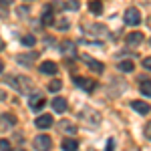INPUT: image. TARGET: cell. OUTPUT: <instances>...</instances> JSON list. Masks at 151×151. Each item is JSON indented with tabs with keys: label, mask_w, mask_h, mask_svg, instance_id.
<instances>
[{
	"label": "cell",
	"mask_w": 151,
	"mask_h": 151,
	"mask_svg": "<svg viewBox=\"0 0 151 151\" xmlns=\"http://www.w3.org/2000/svg\"><path fill=\"white\" fill-rule=\"evenodd\" d=\"M6 83L12 85L18 93H26V91H30V87H32V85H30V79H26V77H12V79L8 77Z\"/></svg>",
	"instance_id": "obj_1"
},
{
	"label": "cell",
	"mask_w": 151,
	"mask_h": 151,
	"mask_svg": "<svg viewBox=\"0 0 151 151\" xmlns=\"http://www.w3.org/2000/svg\"><path fill=\"white\" fill-rule=\"evenodd\" d=\"M32 143H35L36 151H50V147H52V139L48 135H36Z\"/></svg>",
	"instance_id": "obj_2"
},
{
	"label": "cell",
	"mask_w": 151,
	"mask_h": 151,
	"mask_svg": "<svg viewBox=\"0 0 151 151\" xmlns=\"http://www.w3.org/2000/svg\"><path fill=\"white\" fill-rule=\"evenodd\" d=\"M125 22L129 24V26H137V24L141 22V12L137 10V8H127L125 10Z\"/></svg>",
	"instance_id": "obj_3"
},
{
	"label": "cell",
	"mask_w": 151,
	"mask_h": 151,
	"mask_svg": "<svg viewBox=\"0 0 151 151\" xmlns=\"http://www.w3.org/2000/svg\"><path fill=\"white\" fill-rule=\"evenodd\" d=\"M45 105H47V101H45V97L42 95H30L28 97V107L32 109V111H42L45 109Z\"/></svg>",
	"instance_id": "obj_4"
},
{
	"label": "cell",
	"mask_w": 151,
	"mask_h": 151,
	"mask_svg": "<svg viewBox=\"0 0 151 151\" xmlns=\"http://www.w3.org/2000/svg\"><path fill=\"white\" fill-rule=\"evenodd\" d=\"M73 83H75L77 87H81V89H85L87 93H91V91H93L95 87H97V83H95V81H91V79H85V77H77V79H75Z\"/></svg>",
	"instance_id": "obj_5"
},
{
	"label": "cell",
	"mask_w": 151,
	"mask_h": 151,
	"mask_svg": "<svg viewBox=\"0 0 151 151\" xmlns=\"http://www.w3.org/2000/svg\"><path fill=\"white\" fill-rule=\"evenodd\" d=\"M60 52H63L65 57H69V58H75V57H77V48H75V42H73V40H65V42L60 45Z\"/></svg>",
	"instance_id": "obj_6"
},
{
	"label": "cell",
	"mask_w": 151,
	"mask_h": 151,
	"mask_svg": "<svg viewBox=\"0 0 151 151\" xmlns=\"http://www.w3.org/2000/svg\"><path fill=\"white\" fill-rule=\"evenodd\" d=\"M83 60L87 63V67L89 69H93L95 73H103L105 67H103V63L101 60H97V58H91V57H87V55H83Z\"/></svg>",
	"instance_id": "obj_7"
},
{
	"label": "cell",
	"mask_w": 151,
	"mask_h": 151,
	"mask_svg": "<svg viewBox=\"0 0 151 151\" xmlns=\"http://www.w3.org/2000/svg\"><path fill=\"white\" fill-rule=\"evenodd\" d=\"M12 125H16V117L14 115H2L0 117V131H6V129H10Z\"/></svg>",
	"instance_id": "obj_8"
},
{
	"label": "cell",
	"mask_w": 151,
	"mask_h": 151,
	"mask_svg": "<svg viewBox=\"0 0 151 151\" xmlns=\"http://www.w3.org/2000/svg\"><path fill=\"white\" fill-rule=\"evenodd\" d=\"M38 70L42 73V75H57V70H58V67L52 63V60H45L40 67H38Z\"/></svg>",
	"instance_id": "obj_9"
},
{
	"label": "cell",
	"mask_w": 151,
	"mask_h": 151,
	"mask_svg": "<svg viewBox=\"0 0 151 151\" xmlns=\"http://www.w3.org/2000/svg\"><path fill=\"white\" fill-rule=\"evenodd\" d=\"M131 107H133V111H137L139 115H147V113L151 111V107L145 103V101H133Z\"/></svg>",
	"instance_id": "obj_10"
},
{
	"label": "cell",
	"mask_w": 151,
	"mask_h": 151,
	"mask_svg": "<svg viewBox=\"0 0 151 151\" xmlns=\"http://www.w3.org/2000/svg\"><path fill=\"white\" fill-rule=\"evenodd\" d=\"M35 125H36L38 129H48L50 125H52V117H50V115H40V117H36Z\"/></svg>",
	"instance_id": "obj_11"
},
{
	"label": "cell",
	"mask_w": 151,
	"mask_h": 151,
	"mask_svg": "<svg viewBox=\"0 0 151 151\" xmlns=\"http://www.w3.org/2000/svg\"><path fill=\"white\" fill-rule=\"evenodd\" d=\"M58 129L65 131V133H69V135H75V133H77V127H75L70 121H67V119H65V121H58Z\"/></svg>",
	"instance_id": "obj_12"
},
{
	"label": "cell",
	"mask_w": 151,
	"mask_h": 151,
	"mask_svg": "<svg viewBox=\"0 0 151 151\" xmlns=\"http://www.w3.org/2000/svg\"><path fill=\"white\" fill-rule=\"evenodd\" d=\"M141 42H143V35H141V32H129L127 35V45L137 47V45H141Z\"/></svg>",
	"instance_id": "obj_13"
},
{
	"label": "cell",
	"mask_w": 151,
	"mask_h": 151,
	"mask_svg": "<svg viewBox=\"0 0 151 151\" xmlns=\"http://www.w3.org/2000/svg\"><path fill=\"white\" fill-rule=\"evenodd\" d=\"M52 109H55L57 113H65V111H67V101H65L63 97H55V101H52Z\"/></svg>",
	"instance_id": "obj_14"
},
{
	"label": "cell",
	"mask_w": 151,
	"mask_h": 151,
	"mask_svg": "<svg viewBox=\"0 0 151 151\" xmlns=\"http://www.w3.org/2000/svg\"><path fill=\"white\" fill-rule=\"evenodd\" d=\"M55 14H52V8L50 6H45V12H42V16H40V20H42V24H52L55 22V18H52Z\"/></svg>",
	"instance_id": "obj_15"
},
{
	"label": "cell",
	"mask_w": 151,
	"mask_h": 151,
	"mask_svg": "<svg viewBox=\"0 0 151 151\" xmlns=\"http://www.w3.org/2000/svg\"><path fill=\"white\" fill-rule=\"evenodd\" d=\"M63 149H65V151H77V149H79V143H77V139L67 137V139L63 141Z\"/></svg>",
	"instance_id": "obj_16"
},
{
	"label": "cell",
	"mask_w": 151,
	"mask_h": 151,
	"mask_svg": "<svg viewBox=\"0 0 151 151\" xmlns=\"http://www.w3.org/2000/svg\"><path fill=\"white\" fill-rule=\"evenodd\" d=\"M139 91L145 97H151V81L149 79H141V83H139Z\"/></svg>",
	"instance_id": "obj_17"
},
{
	"label": "cell",
	"mask_w": 151,
	"mask_h": 151,
	"mask_svg": "<svg viewBox=\"0 0 151 151\" xmlns=\"http://www.w3.org/2000/svg\"><path fill=\"white\" fill-rule=\"evenodd\" d=\"M89 10L93 12V14H101L103 12V2L101 0H91L89 2Z\"/></svg>",
	"instance_id": "obj_18"
},
{
	"label": "cell",
	"mask_w": 151,
	"mask_h": 151,
	"mask_svg": "<svg viewBox=\"0 0 151 151\" xmlns=\"http://www.w3.org/2000/svg\"><path fill=\"white\" fill-rule=\"evenodd\" d=\"M117 69H119V70H125V73H131V70L135 69V65H133L131 60H121V63L117 65Z\"/></svg>",
	"instance_id": "obj_19"
},
{
	"label": "cell",
	"mask_w": 151,
	"mask_h": 151,
	"mask_svg": "<svg viewBox=\"0 0 151 151\" xmlns=\"http://www.w3.org/2000/svg\"><path fill=\"white\" fill-rule=\"evenodd\" d=\"M35 42H36V38H35L32 35L22 36V45H24V47H35Z\"/></svg>",
	"instance_id": "obj_20"
},
{
	"label": "cell",
	"mask_w": 151,
	"mask_h": 151,
	"mask_svg": "<svg viewBox=\"0 0 151 151\" xmlns=\"http://www.w3.org/2000/svg\"><path fill=\"white\" fill-rule=\"evenodd\" d=\"M60 87H63V83H60V81H50V83H48V91H52V93H58Z\"/></svg>",
	"instance_id": "obj_21"
},
{
	"label": "cell",
	"mask_w": 151,
	"mask_h": 151,
	"mask_svg": "<svg viewBox=\"0 0 151 151\" xmlns=\"http://www.w3.org/2000/svg\"><path fill=\"white\" fill-rule=\"evenodd\" d=\"M35 58H36V55L32 52V55H28V57H24V55H18V57H16V60H18V63H24V65H26V63H30V60H35Z\"/></svg>",
	"instance_id": "obj_22"
},
{
	"label": "cell",
	"mask_w": 151,
	"mask_h": 151,
	"mask_svg": "<svg viewBox=\"0 0 151 151\" xmlns=\"http://www.w3.org/2000/svg\"><path fill=\"white\" fill-rule=\"evenodd\" d=\"M0 151H10V143L6 139H0Z\"/></svg>",
	"instance_id": "obj_23"
},
{
	"label": "cell",
	"mask_w": 151,
	"mask_h": 151,
	"mask_svg": "<svg viewBox=\"0 0 151 151\" xmlns=\"http://www.w3.org/2000/svg\"><path fill=\"white\" fill-rule=\"evenodd\" d=\"M67 8H70V10H77V8H79V2H77V0H70V2H67Z\"/></svg>",
	"instance_id": "obj_24"
},
{
	"label": "cell",
	"mask_w": 151,
	"mask_h": 151,
	"mask_svg": "<svg viewBox=\"0 0 151 151\" xmlns=\"http://www.w3.org/2000/svg\"><path fill=\"white\" fill-rule=\"evenodd\" d=\"M105 151H115V139L107 141V149H105Z\"/></svg>",
	"instance_id": "obj_25"
},
{
	"label": "cell",
	"mask_w": 151,
	"mask_h": 151,
	"mask_svg": "<svg viewBox=\"0 0 151 151\" xmlns=\"http://www.w3.org/2000/svg\"><path fill=\"white\" fill-rule=\"evenodd\" d=\"M143 67L147 70H151V57H147V58H143Z\"/></svg>",
	"instance_id": "obj_26"
},
{
	"label": "cell",
	"mask_w": 151,
	"mask_h": 151,
	"mask_svg": "<svg viewBox=\"0 0 151 151\" xmlns=\"http://www.w3.org/2000/svg\"><path fill=\"white\" fill-rule=\"evenodd\" d=\"M145 135H147V137L151 139V121L147 123V125H145Z\"/></svg>",
	"instance_id": "obj_27"
},
{
	"label": "cell",
	"mask_w": 151,
	"mask_h": 151,
	"mask_svg": "<svg viewBox=\"0 0 151 151\" xmlns=\"http://www.w3.org/2000/svg\"><path fill=\"white\" fill-rule=\"evenodd\" d=\"M0 4H2V6H10L12 0H0Z\"/></svg>",
	"instance_id": "obj_28"
},
{
	"label": "cell",
	"mask_w": 151,
	"mask_h": 151,
	"mask_svg": "<svg viewBox=\"0 0 151 151\" xmlns=\"http://www.w3.org/2000/svg\"><path fill=\"white\" fill-rule=\"evenodd\" d=\"M4 99H6V93H4V91L0 89V101H4Z\"/></svg>",
	"instance_id": "obj_29"
},
{
	"label": "cell",
	"mask_w": 151,
	"mask_h": 151,
	"mask_svg": "<svg viewBox=\"0 0 151 151\" xmlns=\"http://www.w3.org/2000/svg\"><path fill=\"white\" fill-rule=\"evenodd\" d=\"M2 70H4V63L0 60V73H2Z\"/></svg>",
	"instance_id": "obj_30"
},
{
	"label": "cell",
	"mask_w": 151,
	"mask_h": 151,
	"mask_svg": "<svg viewBox=\"0 0 151 151\" xmlns=\"http://www.w3.org/2000/svg\"><path fill=\"white\" fill-rule=\"evenodd\" d=\"M2 48H4V40L0 38V50H2Z\"/></svg>",
	"instance_id": "obj_31"
},
{
	"label": "cell",
	"mask_w": 151,
	"mask_h": 151,
	"mask_svg": "<svg viewBox=\"0 0 151 151\" xmlns=\"http://www.w3.org/2000/svg\"><path fill=\"white\" fill-rule=\"evenodd\" d=\"M10 151H26V149H20V147H18V149H10Z\"/></svg>",
	"instance_id": "obj_32"
}]
</instances>
